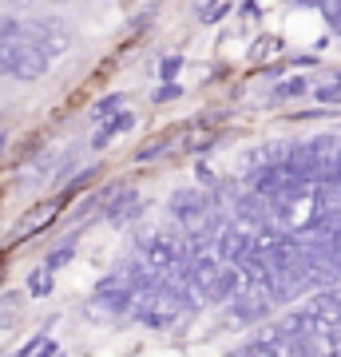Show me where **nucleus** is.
I'll use <instances>...</instances> for the list:
<instances>
[{
  "instance_id": "1",
  "label": "nucleus",
  "mask_w": 341,
  "mask_h": 357,
  "mask_svg": "<svg viewBox=\"0 0 341 357\" xmlns=\"http://www.w3.org/2000/svg\"><path fill=\"white\" fill-rule=\"evenodd\" d=\"M274 218L290 234H314V230L326 227V215L317 206V191H290L274 199Z\"/></svg>"
},
{
  "instance_id": "2",
  "label": "nucleus",
  "mask_w": 341,
  "mask_h": 357,
  "mask_svg": "<svg viewBox=\"0 0 341 357\" xmlns=\"http://www.w3.org/2000/svg\"><path fill=\"white\" fill-rule=\"evenodd\" d=\"M179 258H183L179 243H171V238H163V234H151V238H143L139 243V262L147 270H155V274H167Z\"/></svg>"
},
{
  "instance_id": "3",
  "label": "nucleus",
  "mask_w": 341,
  "mask_h": 357,
  "mask_svg": "<svg viewBox=\"0 0 341 357\" xmlns=\"http://www.w3.org/2000/svg\"><path fill=\"white\" fill-rule=\"evenodd\" d=\"M48 72V56L36 48V44H20L16 48V60H13V79H20V84H32V79H40Z\"/></svg>"
},
{
  "instance_id": "4",
  "label": "nucleus",
  "mask_w": 341,
  "mask_h": 357,
  "mask_svg": "<svg viewBox=\"0 0 341 357\" xmlns=\"http://www.w3.org/2000/svg\"><path fill=\"white\" fill-rule=\"evenodd\" d=\"M305 318H314L317 326H326V330H338L341 326V306H338V298H333V290H317L310 302L302 306Z\"/></svg>"
},
{
  "instance_id": "5",
  "label": "nucleus",
  "mask_w": 341,
  "mask_h": 357,
  "mask_svg": "<svg viewBox=\"0 0 341 357\" xmlns=\"http://www.w3.org/2000/svg\"><path fill=\"white\" fill-rule=\"evenodd\" d=\"M230 306H234V318H238V321H262L274 302L266 298V290H242Z\"/></svg>"
},
{
  "instance_id": "6",
  "label": "nucleus",
  "mask_w": 341,
  "mask_h": 357,
  "mask_svg": "<svg viewBox=\"0 0 341 357\" xmlns=\"http://www.w3.org/2000/svg\"><path fill=\"white\" fill-rule=\"evenodd\" d=\"M238 294H242V274H238L234 266H222V270H218V278L211 282V290H206V298L222 306V302H234Z\"/></svg>"
},
{
  "instance_id": "7",
  "label": "nucleus",
  "mask_w": 341,
  "mask_h": 357,
  "mask_svg": "<svg viewBox=\"0 0 341 357\" xmlns=\"http://www.w3.org/2000/svg\"><path fill=\"white\" fill-rule=\"evenodd\" d=\"M135 128V115L127 112H119V115H112V119H103L100 128H96V135H91V147H96V151H103V147H107V143L115 139V135H123V131H131Z\"/></svg>"
},
{
  "instance_id": "8",
  "label": "nucleus",
  "mask_w": 341,
  "mask_h": 357,
  "mask_svg": "<svg viewBox=\"0 0 341 357\" xmlns=\"http://www.w3.org/2000/svg\"><path fill=\"white\" fill-rule=\"evenodd\" d=\"M171 215L183 218V222L202 218V215H206V195H199V191H175V195H171Z\"/></svg>"
},
{
  "instance_id": "9",
  "label": "nucleus",
  "mask_w": 341,
  "mask_h": 357,
  "mask_svg": "<svg viewBox=\"0 0 341 357\" xmlns=\"http://www.w3.org/2000/svg\"><path fill=\"white\" fill-rule=\"evenodd\" d=\"M96 306H103L107 314H131V306H135V290H131V286H119V290L96 294Z\"/></svg>"
},
{
  "instance_id": "10",
  "label": "nucleus",
  "mask_w": 341,
  "mask_h": 357,
  "mask_svg": "<svg viewBox=\"0 0 341 357\" xmlns=\"http://www.w3.org/2000/svg\"><path fill=\"white\" fill-rule=\"evenodd\" d=\"M72 255H76V238H68L63 246H56V250L48 255V262H44V270H48V274L52 270H60L63 262H72Z\"/></svg>"
},
{
  "instance_id": "11",
  "label": "nucleus",
  "mask_w": 341,
  "mask_h": 357,
  "mask_svg": "<svg viewBox=\"0 0 341 357\" xmlns=\"http://www.w3.org/2000/svg\"><path fill=\"white\" fill-rule=\"evenodd\" d=\"M305 91H310V84L302 76H294V79H286V84L274 88V100H294V96H305Z\"/></svg>"
},
{
  "instance_id": "12",
  "label": "nucleus",
  "mask_w": 341,
  "mask_h": 357,
  "mask_svg": "<svg viewBox=\"0 0 341 357\" xmlns=\"http://www.w3.org/2000/svg\"><path fill=\"white\" fill-rule=\"evenodd\" d=\"M28 294H32V298H44V294H52V274H48L44 266L32 270V278H28Z\"/></svg>"
},
{
  "instance_id": "13",
  "label": "nucleus",
  "mask_w": 341,
  "mask_h": 357,
  "mask_svg": "<svg viewBox=\"0 0 341 357\" xmlns=\"http://www.w3.org/2000/svg\"><path fill=\"white\" fill-rule=\"evenodd\" d=\"M230 13V4H199V20L202 24H218Z\"/></svg>"
},
{
  "instance_id": "14",
  "label": "nucleus",
  "mask_w": 341,
  "mask_h": 357,
  "mask_svg": "<svg viewBox=\"0 0 341 357\" xmlns=\"http://www.w3.org/2000/svg\"><path fill=\"white\" fill-rule=\"evenodd\" d=\"M52 218H56V203H44V206L36 211V215H32V218L24 222V230H40L44 222H52Z\"/></svg>"
},
{
  "instance_id": "15",
  "label": "nucleus",
  "mask_w": 341,
  "mask_h": 357,
  "mask_svg": "<svg viewBox=\"0 0 341 357\" xmlns=\"http://www.w3.org/2000/svg\"><path fill=\"white\" fill-rule=\"evenodd\" d=\"M16 306H20V294H4L0 298V326H8L16 318Z\"/></svg>"
},
{
  "instance_id": "16",
  "label": "nucleus",
  "mask_w": 341,
  "mask_h": 357,
  "mask_svg": "<svg viewBox=\"0 0 341 357\" xmlns=\"http://www.w3.org/2000/svg\"><path fill=\"white\" fill-rule=\"evenodd\" d=\"M24 44V40H20ZM20 44H0V76H13V60H16V48Z\"/></svg>"
},
{
  "instance_id": "17",
  "label": "nucleus",
  "mask_w": 341,
  "mask_h": 357,
  "mask_svg": "<svg viewBox=\"0 0 341 357\" xmlns=\"http://www.w3.org/2000/svg\"><path fill=\"white\" fill-rule=\"evenodd\" d=\"M119 96H107V100H100L96 103V112H91V119H96V123H103V119H107V112H115V107H119Z\"/></svg>"
},
{
  "instance_id": "18",
  "label": "nucleus",
  "mask_w": 341,
  "mask_h": 357,
  "mask_svg": "<svg viewBox=\"0 0 341 357\" xmlns=\"http://www.w3.org/2000/svg\"><path fill=\"white\" fill-rule=\"evenodd\" d=\"M314 96H317L321 103H338V100H341V79H333V84H321Z\"/></svg>"
},
{
  "instance_id": "19",
  "label": "nucleus",
  "mask_w": 341,
  "mask_h": 357,
  "mask_svg": "<svg viewBox=\"0 0 341 357\" xmlns=\"http://www.w3.org/2000/svg\"><path fill=\"white\" fill-rule=\"evenodd\" d=\"M163 151H167V139H159V143H147L135 159H139V163H147V159H155V155H163Z\"/></svg>"
},
{
  "instance_id": "20",
  "label": "nucleus",
  "mask_w": 341,
  "mask_h": 357,
  "mask_svg": "<svg viewBox=\"0 0 341 357\" xmlns=\"http://www.w3.org/2000/svg\"><path fill=\"white\" fill-rule=\"evenodd\" d=\"M274 48H278V40H258V44H254V60H266Z\"/></svg>"
},
{
  "instance_id": "21",
  "label": "nucleus",
  "mask_w": 341,
  "mask_h": 357,
  "mask_svg": "<svg viewBox=\"0 0 341 357\" xmlns=\"http://www.w3.org/2000/svg\"><path fill=\"white\" fill-rule=\"evenodd\" d=\"M179 91H183V88H179V84H167V88H159V91H155L151 100H155V103H167V100H175Z\"/></svg>"
},
{
  "instance_id": "22",
  "label": "nucleus",
  "mask_w": 341,
  "mask_h": 357,
  "mask_svg": "<svg viewBox=\"0 0 341 357\" xmlns=\"http://www.w3.org/2000/svg\"><path fill=\"white\" fill-rule=\"evenodd\" d=\"M40 349H44V333H36V337H32V342H28V345H24V349H20L16 357H36Z\"/></svg>"
},
{
  "instance_id": "23",
  "label": "nucleus",
  "mask_w": 341,
  "mask_h": 357,
  "mask_svg": "<svg viewBox=\"0 0 341 357\" xmlns=\"http://www.w3.org/2000/svg\"><path fill=\"white\" fill-rule=\"evenodd\" d=\"M179 64H183L179 56H167V60H163V76H167V84H171V76L179 72Z\"/></svg>"
},
{
  "instance_id": "24",
  "label": "nucleus",
  "mask_w": 341,
  "mask_h": 357,
  "mask_svg": "<svg viewBox=\"0 0 341 357\" xmlns=\"http://www.w3.org/2000/svg\"><path fill=\"white\" fill-rule=\"evenodd\" d=\"M227 357H250V345H238V349H230Z\"/></svg>"
},
{
  "instance_id": "25",
  "label": "nucleus",
  "mask_w": 341,
  "mask_h": 357,
  "mask_svg": "<svg viewBox=\"0 0 341 357\" xmlns=\"http://www.w3.org/2000/svg\"><path fill=\"white\" fill-rule=\"evenodd\" d=\"M4 147H8V131L0 128V155H4Z\"/></svg>"
},
{
  "instance_id": "26",
  "label": "nucleus",
  "mask_w": 341,
  "mask_h": 357,
  "mask_svg": "<svg viewBox=\"0 0 341 357\" xmlns=\"http://www.w3.org/2000/svg\"><path fill=\"white\" fill-rule=\"evenodd\" d=\"M333 298H338V306H341V286H338V290H333Z\"/></svg>"
},
{
  "instance_id": "27",
  "label": "nucleus",
  "mask_w": 341,
  "mask_h": 357,
  "mask_svg": "<svg viewBox=\"0 0 341 357\" xmlns=\"http://www.w3.org/2000/svg\"><path fill=\"white\" fill-rule=\"evenodd\" d=\"M338 337H341V333H338Z\"/></svg>"
}]
</instances>
